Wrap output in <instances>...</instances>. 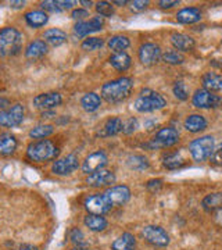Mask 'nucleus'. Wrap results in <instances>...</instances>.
I'll return each mask as SVG.
<instances>
[{
  "label": "nucleus",
  "instance_id": "nucleus-8",
  "mask_svg": "<svg viewBox=\"0 0 222 250\" xmlns=\"http://www.w3.org/2000/svg\"><path fill=\"white\" fill-rule=\"evenodd\" d=\"M83 206L88 210L89 214L96 215L107 214L113 207V205L108 202V199H107L104 193L103 195H92V196L86 197Z\"/></svg>",
  "mask_w": 222,
  "mask_h": 250
},
{
  "label": "nucleus",
  "instance_id": "nucleus-16",
  "mask_svg": "<svg viewBox=\"0 0 222 250\" xmlns=\"http://www.w3.org/2000/svg\"><path fill=\"white\" fill-rule=\"evenodd\" d=\"M160 47L154 43H144L139 49V60L144 65H153L160 60Z\"/></svg>",
  "mask_w": 222,
  "mask_h": 250
},
{
  "label": "nucleus",
  "instance_id": "nucleus-23",
  "mask_svg": "<svg viewBox=\"0 0 222 250\" xmlns=\"http://www.w3.org/2000/svg\"><path fill=\"white\" fill-rule=\"evenodd\" d=\"M177 20L181 24H195L202 20V13L196 7H187L178 13Z\"/></svg>",
  "mask_w": 222,
  "mask_h": 250
},
{
  "label": "nucleus",
  "instance_id": "nucleus-1",
  "mask_svg": "<svg viewBox=\"0 0 222 250\" xmlns=\"http://www.w3.org/2000/svg\"><path fill=\"white\" fill-rule=\"evenodd\" d=\"M133 81L131 78H118L116 81H110L103 85L101 88V96L108 103H120L131 95Z\"/></svg>",
  "mask_w": 222,
  "mask_h": 250
},
{
  "label": "nucleus",
  "instance_id": "nucleus-19",
  "mask_svg": "<svg viewBox=\"0 0 222 250\" xmlns=\"http://www.w3.org/2000/svg\"><path fill=\"white\" fill-rule=\"evenodd\" d=\"M171 43L174 45L175 49L181 52H189L195 47V41L193 38L185 34H172L171 35Z\"/></svg>",
  "mask_w": 222,
  "mask_h": 250
},
{
  "label": "nucleus",
  "instance_id": "nucleus-10",
  "mask_svg": "<svg viewBox=\"0 0 222 250\" xmlns=\"http://www.w3.org/2000/svg\"><path fill=\"white\" fill-rule=\"evenodd\" d=\"M192 103L197 108H215L222 104V98L213 95L208 90L199 89L196 90V93L193 95Z\"/></svg>",
  "mask_w": 222,
  "mask_h": 250
},
{
  "label": "nucleus",
  "instance_id": "nucleus-26",
  "mask_svg": "<svg viewBox=\"0 0 222 250\" xmlns=\"http://www.w3.org/2000/svg\"><path fill=\"white\" fill-rule=\"evenodd\" d=\"M25 21L29 27L32 28H42L43 25L47 24L49 21V17L44 11H40V10H35V11H28L25 14Z\"/></svg>",
  "mask_w": 222,
  "mask_h": 250
},
{
  "label": "nucleus",
  "instance_id": "nucleus-28",
  "mask_svg": "<svg viewBox=\"0 0 222 250\" xmlns=\"http://www.w3.org/2000/svg\"><path fill=\"white\" fill-rule=\"evenodd\" d=\"M43 39L44 43H49L52 46H60L67 42V34L61 29L53 28V29H49L44 32Z\"/></svg>",
  "mask_w": 222,
  "mask_h": 250
},
{
  "label": "nucleus",
  "instance_id": "nucleus-34",
  "mask_svg": "<svg viewBox=\"0 0 222 250\" xmlns=\"http://www.w3.org/2000/svg\"><path fill=\"white\" fill-rule=\"evenodd\" d=\"M54 132V126L53 125L44 124V125H38L35 128H32L29 131V136L34 138V139H43V138H47Z\"/></svg>",
  "mask_w": 222,
  "mask_h": 250
},
{
  "label": "nucleus",
  "instance_id": "nucleus-18",
  "mask_svg": "<svg viewBox=\"0 0 222 250\" xmlns=\"http://www.w3.org/2000/svg\"><path fill=\"white\" fill-rule=\"evenodd\" d=\"M122 124L124 121L120 117H114L107 120L106 124L103 125V128L99 131V136L101 138H108V136H114V135L120 134L122 131Z\"/></svg>",
  "mask_w": 222,
  "mask_h": 250
},
{
  "label": "nucleus",
  "instance_id": "nucleus-15",
  "mask_svg": "<svg viewBox=\"0 0 222 250\" xmlns=\"http://www.w3.org/2000/svg\"><path fill=\"white\" fill-rule=\"evenodd\" d=\"M116 182V175L113 171L108 170H99L93 174H90L86 179V184L89 187L100 188V187H108L113 185Z\"/></svg>",
  "mask_w": 222,
  "mask_h": 250
},
{
  "label": "nucleus",
  "instance_id": "nucleus-37",
  "mask_svg": "<svg viewBox=\"0 0 222 250\" xmlns=\"http://www.w3.org/2000/svg\"><path fill=\"white\" fill-rule=\"evenodd\" d=\"M104 45V41L100 39V38H89V39H85L82 42L81 47L86 52H93V50H98L101 46Z\"/></svg>",
  "mask_w": 222,
  "mask_h": 250
},
{
  "label": "nucleus",
  "instance_id": "nucleus-51",
  "mask_svg": "<svg viewBox=\"0 0 222 250\" xmlns=\"http://www.w3.org/2000/svg\"><path fill=\"white\" fill-rule=\"evenodd\" d=\"M10 106V102L7 99H0V110L3 111L6 107H9Z\"/></svg>",
  "mask_w": 222,
  "mask_h": 250
},
{
  "label": "nucleus",
  "instance_id": "nucleus-36",
  "mask_svg": "<svg viewBox=\"0 0 222 250\" xmlns=\"http://www.w3.org/2000/svg\"><path fill=\"white\" fill-rule=\"evenodd\" d=\"M162 62H167V64H182L185 62V57L182 54L177 52V50H167L165 53L161 56Z\"/></svg>",
  "mask_w": 222,
  "mask_h": 250
},
{
  "label": "nucleus",
  "instance_id": "nucleus-25",
  "mask_svg": "<svg viewBox=\"0 0 222 250\" xmlns=\"http://www.w3.org/2000/svg\"><path fill=\"white\" fill-rule=\"evenodd\" d=\"M185 128L189 132L197 134V132L204 131L207 128V121H205L204 117L200 116V114H192L185 120Z\"/></svg>",
  "mask_w": 222,
  "mask_h": 250
},
{
  "label": "nucleus",
  "instance_id": "nucleus-30",
  "mask_svg": "<svg viewBox=\"0 0 222 250\" xmlns=\"http://www.w3.org/2000/svg\"><path fill=\"white\" fill-rule=\"evenodd\" d=\"M110 64L116 68L117 71H126L131 67V57L128 54L122 52V53H114L110 57Z\"/></svg>",
  "mask_w": 222,
  "mask_h": 250
},
{
  "label": "nucleus",
  "instance_id": "nucleus-41",
  "mask_svg": "<svg viewBox=\"0 0 222 250\" xmlns=\"http://www.w3.org/2000/svg\"><path fill=\"white\" fill-rule=\"evenodd\" d=\"M211 163L214 166H218V167H222V143L218 145L215 149L213 150V154H211Z\"/></svg>",
  "mask_w": 222,
  "mask_h": 250
},
{
  "label": "nucleus",
  "instance_id": "nucleus-42",
  "mask_svg": "<svg viewBox=\"0 0 222 250\" xmlns=\"http://www.w3.org/2000/svg\"><path fill=\"white\" fill-rule=\"evenodd\" d=\"M70 238H71V241L75 243V245H85L86 242H85V236H83V233H82V231L81 229H78V228H74L71 231V233H70Z\"/></svg>",
  "mask_w": 222,
  "mask_h": 250
},
{
  "label": "nucleus",
  "instance_id": "nucleus-50",
  "mask_svg": "<svg viewBox=\"0 0 222 250\" xmlns=\"http://www.w3.org/2000/svg\"><path fill=\"white\" fill-rule=\"evenodd\" d=\"M24 4H25V1H11L10 3V6L13 9H21V7H24Z\"/></svg>",
  "mask_w": 222,
  "mask_h": 250
},
{
  "label": "nucleus",
  "instance_id": "nucleus-48",
  "mask_svg": "<svg viewBox=\"0 0 222 250\" xmlns=\"http://www.w3.org/2000/svg\"><path fill=\"white\" fill-rule=\"evenodd\" d=\"M75 4V1H59V6H60V9L61 10H67V9H71L72 6Z\"/></svg>",
  "mask_w": 222,
  "mask_h": 250
},
{
  "label": "nucleus",
  "instance_id": "nucleus-12",
  "mask_svg": "<svg viewBox=\"0 0 222 250\" xmlns=\"http://www.w3.org/2000/svg\"><path fill=\"white\" fill-rule=\"evenodd\" d=\"M107 164V156L104 152H95L89 154L82 164V171L85 174H93L99 170H103Z\"/></svg>",
  "mask_w": 222,
  "mask_h": 250
},
{
  "label": "nucleus",
  "instance_id": "nucleus-53",
  "mask_svg": "<svg viewBox=\"0 0 222 250\" xmlns=\"http://www.w3.org/2000/svg\"><path fill=\"white\" fill-rule=\"evenodd\" d=\"M81 4H83L85 7H88V6H90V4H92V1H83V0H82V1H81Z\"/></svg>",
  "mask_w": 222,
  "mask_h": 250
},
{
  "label": "nucleus",
  "instance_id": "nucleus-29",
  "mask_svg": "<svg viewBox=\"0 0 222 250\" xmlns=\"http://www.w3.org/2000/svg\"><path fill=\"white\" fill-rule=\"evenodd\" d=\"M100 104H101V98L95 92L86 93V95H83V98L81 99V106L85 111H89V113L96 111L100 107Z\"/></svg>",
  "mask_w": 222,
  "mask_h": 250
},
{
  "label": "nucleus",
  "instance_id": "nucleus-11",
  "mask_svg": "<svg viewBox=\"0 0 222 250\" xmlns=\"http://www.w3.org/2000/svg\"><path fill=\"white\" fill-rule=\"evenodd\" d=\"M24 120V106L22 104H14L13 107L0 111V125L1 126H17Z\"/></svg>",
  "mask_w": 222,
  "mask_h": 250
},
{
  "label": "nucleus",
  "instance_id": "nucleus-39",
  "mask_svg": "<svg viewBox=\"0 0 222 250\" xmlns=\"http://www.w3.org/2000/svg\"><path fill=\"white\" fill-rule=\"evenodd\" d=\"M174 95H175V98L179 99V100H186L187 89L183 82H177V83L174 85Z\"/></svg>",
  "mask_w": 222,
  "mask_h": 250
},
{
  "label": "nucleus",
  "instance_id": "nucleus-3",
  "mask_svg": "<svg viewBox=\"0 0 222 250\" xmlns=\"http://www.w3.org/2000/svg\"><path fill=\"white\" fill-rule=\"evenodd\" d=\"M22 47V35L16 28L7 27L0 31V54L16 56Z\"/></svg>",
  "mask_w": 222,
  "mask_h": 250
},
{
  "label": "nucleus",
  "instance_id": "nucleus-47",
  "mask_svg": "<svg viewBox=\"0 0 222 250\" xmlns=\"http://www.w3.org/2000/svg\"><path fill=\"white\" fill-rule=\"evenodd\" d=\"M71 17L75 18V20H82V18L89 17V13L86 11V10H82V9L74 10V11H72Z\"/></svg>",
  "mask_w": 222,
  "mask_h": 250
},
{
  "label": "nucleus",
  "instance_id": "nucleus-22",
  "mask_svg": "<svg viewBox=\"0 0 222 250\" xmlns=\"http://www.w3.org/2000/svg\"><path fill=\"white\" fill-rule=\"evenodd\" d=\"M113 250H135L136 249V239L132 233L125 232L120 238H117L116 241L111 245Z\"/></svg>",
  "mask_w": 222,
  "mask_h": 250
},
{
  "label": "nucleus",
  "instance_id": "nucleus-40",
  "mask_svg": "<svg viewBox=\"0 0 222 250\" xmlns=\"http://www.w3.org/2000/svg\"><path fill=\"white\" fill-rule=\"evenodd\" d=\"M40 7L44 10V11H50V13H59V11H62L59 6V1H53V0H46V1H42L40 3Z\"/></svg>",
  "mask_w": 222,
  "mask_h": 250
},
{
  "label": "nucleus",
  "instance_id": "nucleus-6",
  "mask_svg": "<svg viewBox=\"0 0 222 250\" xmlns=\"http://www.w3.org/2000/svg\"><path fill=\"white\" fill-rule=\"evenodd\" d=\"M179 142V134L175 128H162L157 134L154 135V138L146 146L150 149H164V147H171L174 145Z\"/></svg>",
  "mask_w": 222,
  "mask_h": 250
},
{
  "label": "nucleus",
  "instance_id": "nucleus-14",
  "mask_svg": "<svg viewBox=\"0 0 222 250\" xmlns=\"http://www.w3.org/2000/svg\"><path fill=\"white\" fill-rule=\"evenodd\" d=\"M104 195L113 206H122L129 200L131 190L125 185H117V187H111L110 189H107Z\"/></svg>",
  "mask_w": 222,
  "mask_h": 250
},
{
  "label": "nucleus",
  "instance_id": "nucleus-9",
  "mask_svg": "<svg viewBox=\"0 0 222 250\" xmlns=\"http://www.w3.org/2000/svg\"><path fill=\"white\" fill-rule=\"evenodd\" d=\"M80 167V159L78 156L75 154H67L61 159L54 161L52 171L56 175H60V177H65V175H70L74 171L78 170Z\"/></svg>",
  "mask_w": 222,
  "mask_h": 250
},
{
  "label": "nucleus",
  "instance_id": "nucleus-4",
  "mask_svg": "<svg viewBox=\"0 0 222 250\" xmlns=\"http://www.w3.org/2000/svg\"><path fill=\"white\" fill-rule=\"evenodd\" d=\"M133 106L139 113H151V111L165 107L167 102L160 93H157L154 90L144 89L141 92V96L135 100Z\"/></svg>",
  "mask_w": 222,
  "mask_h": 250
},
{
  "label": "nucleus",
  "instance_id": "nucleus-17",
  "mask_svg": "<svg viewBox=\"0 0 222 250\" xmlns=\"http://www.w3.org/2000/svg\"><path fill=\"white\" fill-rule=\"evenodd\" d=\"M104 25V21L101 17H93L90 18L89 21H80L75 24L74 31L75 34L80 36H86L89 34H93V32H98Z\"/></svg>",
  "mask_w": 222,
  "mask_h": 250
},
{
  "label": "nucleus",
  "instance_id": "nucleus-44",
  "mask_svg": "<svg viewBox=\"0 0 222 250\" xmlns=\"http://www.w3.org/2000/svg\"><path fill=\"white\" fill-rule=\"evenodd\" d=\"M162 187V181L161 179H151L149 181L147 184H146V188H147V190H150V192H159Z\"/></svg>",
  "mask_w": 222,
  "mask_h": 250
},
{
  "label": "nucleus",
  "instance_id": "nucleus-45",
  "mask_svg": "<svg viewBox=\"0 0 222 250\" xmlns=\"http://www.w3.org/2000/svg\"><path fill=\"white\" fill-rule=\"evenodd\" d=\"M147 6H149L147 0H136V1L131 3V9L133 11H143V10L147 9Z\"/></svg>",
  "mask_w": 222,
  "mask_h": 250
},
{
  "label": "nucleus",
  "instance_id": "nucleus-20",
  "mask_svg": "<svg viewBox=\"0 0 222 250\" xmlns=\"http://www.w3.org/2000/svg\"><path fill=\"white\" fill-rule=\"evenodd\" d=\"M203 88L208 92H220L222 90V75L215 72H205L203 75Z\"/></svg>",
  "mask_w": 222,
  "mask_h": 250
},
{
  "label": "nucleus",
  "instance_id": "nucleus-32",
  "mask_svg": "<svg viewBox=\"0 0 222 250\" xmlns=\"http://www.w3.org/2000/svg\"><path fill=\"white\" fill-rule=\"evenodd\" d=\"M131 45V41L129 38H126L124 35H116L113 38H110L108 41V46L110 49L114 52V53H122L125 49H128Z\"/></svg>",
  "mask_w": 222,
  "mask_h": 250
},
{
  "label": "nucleus",
  "instance_id": "nucleus-13",
  "mask_svg": "<svg viewBox=\"0 0 222 250\" xmlns=\"http://www.w3.org/2000/svg\"><path fill=\"white\" fill-rule=\"evenodd\" d=\"M62 102V98L60 93L57 92H49V93H42V95H38L34 99V106L36 108H40V110H52V108L60 106Z\"/></svg>",
  "mask_w": 222,
  "mask_h": 250
},
{
  "label": "nucleus",
  "instance_id": "nucleus-54",
  "mask_svg": "<svg viewBox=\"0 0 222 250\" xmlns=\"http://www.w3.org/2000/svg\"><path fill=\"white\" fill-rule=\"evenodd\" d=\"M71 250H83V249H81V248H75V249H71Z\"/></svg>",
  "mask_w": 222,
  "mask_h": 250
},
{
  "label": "nucleus",
  "instance_id": "nucleus-31",
  "mask_svg": "<svg viewBox=\"0 0 222 250\" xmlns=\"http://www.w3.org/2000/svg\"><path fill=\"white\" fill-rule=\"evenodd\" d=\"M203 208L207 211H214L222 208V193L221 192H215V193H210L203 199Z\"/></svg>",
  "mask_w": 222,
  "mask_h": 250
},
{
  "label": "nucleus",
  "instance_id": "nucleus-46",
  "mask_svg": "<svg viewBox=\"0 0 222 250\" xmlns=\"http://www.w3.org/2000/svg\"><path fill=\"white\" fill-rule=\"evenodd\" d=\"M159 4H160L161 9H171V7H174V6H178L179 1H178V0H161Z\"/></svg>",
  "mask_w": 222,
  "mask_h": 250
},
{
  "label": "nucleus",
  "instance_id": "nucleus-27",
  "mask_svg": "<svg viewBox=\"0 0 222 250\" xmlns=\"http://www.w3.org/2000/svg\"><path fill=\"white\" fill-rule=\"evenodd\" d=\"M83 223L93 232H101V231L106 229L107 225H108V223H107V220L104 217L96 214H88L85 217Z\"/></svg>",
  "mask_w": 222,
  "mask_h": 250
},
{
  "label": "nucleus",
  "instance_id": "nucleus-38",
  "mask_svg": "<svg viewBox=\"0 0 222 250\" xmlns=\"http://www.w3.org/2000/svg\"><path fill=\"white\" fill-rule=\"evenodd\" d=\"M96 11L103 17H111L114 14V7L108 1H99L96 4Z\"/></svg>",
  "mask_w": 222,
  "mask_h": 250
},
{
  "label": "nucleus",
  "instance_id": "nucleus-21",
  "mask_svg": "<svg viewBox=\"0 0 222 250\" xmlns=\"http://www.w3.org/2000/svg\"><path fill=\"white\" fill-rule=\"evenodd\" d=\"M17 149V139L14 135L4 132L0 135V154L1 156H10Z\"/></svg>",
  "mask_w": 222,
  "mask_h": 250
},
{
  "label": "nucleus",
  "instance_id": "nucleus-52",
  "mask_svg": "<svg viewBox=\"0 0 222 250\" xmlns=\"http://www.w3.org/2000/svg\"><path fill=\"white\" fill-rule=\"evenodd\" d=\"M114 4H118V6H124V4H126V1H125V0H122V1H121V0H116V1H114Z\"/></svg>",
  "mask_w": 222,
  "mask_h": 250
},
{
  "label": "nucleus",
  "instance_id": "nucleus-43",
  "mask_svg": "<svg viewBox=\"0 0 222 250\" xmlns=\"http://www.w3.org/2000/svg\"><path fill=\"white\" fill-rule=\"evenodd\" d=\"M136 128H138V121L135 120V118H129V120H126L124 124H122V132L126 135L132 134L136 131Z\"/></svg>",
  "mask_w": 222,
  "mask_h": 250
},
{
  "label": "nucleus",
  "instance_id": "nucleus-5",
  "mask_svg": "<svg viewBox=\"0 0 222 250\" xmlns=\"http://www.w3.org/2000/svg\"><path fill=\"white\" fill-rule=\"evenodd\" d=\"M189 150L195 161H205L211 157L214 150V138L213 136H202L195 139L189 145Z\"/></svg>",
  "mask_w": 222,
  "mask_h": 250
},
{
  "label": "nucleus",
  "instance_id": "nucleus-35",
  "mask_svg": "<svg viewBox=\"0 0 222 250\" xmlns=\"http://www.w3.org/2000/svg\"><path fill=\"white\" fill-rule=\"evenodd\" d=\"M183 164H185L183 157L178 153H172V154H168L167 157H164V167H167L168 170H177Z\"/></svg>",
  "mask_w": 222,
  "mask_h": 250
},
{
  "label": "nucleus",
  "instance_id": "nucleus-2",
  "mask_svg": "<svg viewBox=\"0 0 222 250\" xmlns=\"http://www.w3.org/2000/svg\"><path fill=\"white\" fill-rule=\"evenodd\" d=\"M59 153L57 146L47 139H40L38 142L31 143L27 149V156L29 160L35 163H44V161L53 160Z\"/></svg>",
  "mask_w": 222,
  "mask_h": 250
},
{
  "label": "nucleus",
  "instance_id": "nucleus-24",
  "mask_svg": "<svg viewBox=\"0 0 222 250\" xmlns=\"http://www.w3.org/2000/svg\"><path fill=\"white\" fill-rule=\"evenodd\" d=\"M46 53H47V45L44 43V41H34L25 49V57L32 60L40 59Z\"/></svg>",
  "mask_w": 222,
  "mask_h": 250
},
{
  "label": "nucleus",
  "instance_id": "nucleus-49",
  "mask_svg": "<svg viewBox=\"0 0 222 250\" xmlns=\"http://www.w3.org/2000/svg\"><path fill=\"white\" fill-rule=\"evenodd\" d=\"M18 250H39L38 249V246L35 245H29V243H24V245H21Z\"/></svg>",
  "mask_w": 222,
  "mask_h": 250
},
{
  "label": "nucleus",
  "instance_id": "nucleus-7",
  "mask_svg": "<svg viewBox=\"0 0 222 250\" xmlns=\"http://www.w3.org/2000/svg\"><path fill=\"white\" fill-rule=\"evenodd\" d=\"M142 236L147 243L156 248H165L169 245V235L159 225H147L142 229Z\"/></svg>",
  "mask_w": 222,
  "mask_h": 250
},
{
  "label": "nucleus",
  "instance_id": "nucleus-33",
  "mask_svg": "<svg viewBox=\"0 0 222 250\" xmlns=\"http://www.w3.org/2000/svg\"><path fill=\"white\" fill-rule=\"evenodd\" d=\"M126 166L133 171H144L149 168V160L144 156L135 154V156H129L126 159Z\"/></svg>",
  "mask_w": 222,
  "mask_h": 250
}]
</instances>
